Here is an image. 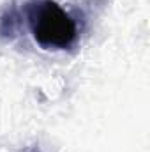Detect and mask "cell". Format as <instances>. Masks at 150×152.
Masks as SVG:
<instances>
[{"instance_id":"6da1fadb","label":"cell","mask_w":150,"mask_h":152,"mask_svg":"<svg viewBox=\"0 0 150 152\" xmlns=\"http://www.w3.org/2000/svg\"><path fill=\"white\" fill-rule=\"evenodd\" d=\"M34 37L46 48H67L76 37L74 21L53 2H39L30 9Z\"/></svg>"}]
</instances>
